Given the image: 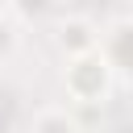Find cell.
<instances>
[{"mask_svg":"<svg viewBox=\"0 0 133 133\" xmlns=\"http://www.w3.org/2000/svg\"><path fill=\"white\" fill-rule=\"evenodd\" d=\"M66 91L75 96V100H83V104H100L108 91H112V62H108V54H100V46L96 50H87V54H75L71 62H66Z\"/></svg>","mask_w":133,"mask_h":133,"instance_id":"6da1fadb","label":"cell"},{"mask_svg":"<svg viewBox=\"0 0 133 133\" xmlns=\"http://www.w3.org/2000/svg\"><path fill=\"white\" fill-rule=\"evenodd\" d=\"M33 133H75V121L62 108H42L33 121Z\"/></svg>","mask_w":133,"mask_h":133,"instance_id":"7a4b0ae2","label":"cell"},{"mask_svg":"<svg viewBox=\"0 0 133 133\" xmlns=\"http://www.w3.org/2000/svg\"><path fill=\"white\" fill-rule=\"evenodd\" d=\"M12 46H17V33H12V25L0 17V58H8V54H12Z\"/></svg>","mask_w":133,"mask_h":133,"instance_id":"3957f363","label":"cell"}]
</instances>
